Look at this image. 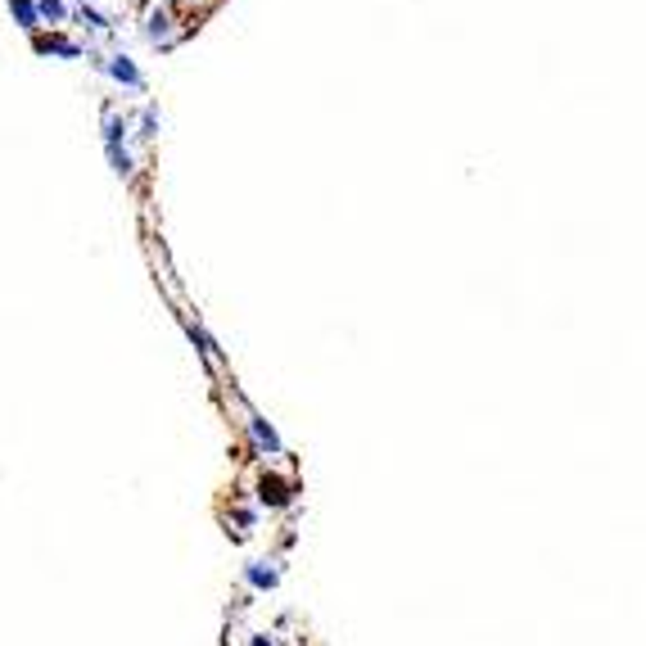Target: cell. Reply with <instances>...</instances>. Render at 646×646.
<instances>
[{
	"mask_svg": "<svg viewBox=\"0 0 646 646\" xmlns=\"http://www.w3.org/2000/svg\"><path fill=\"white\" fill-rule=\"evenodd\" d=\"M104 68H108V73H113V77H118V82H127V86H140V68L131 64L127 54H118V59H108Z\"/></svg>",
	"mask_w": 646,
	"mask_h": 646,
	"instance_id": "6da1fadb",
	"label": "cell"
},
{
	"mask_svg": "<svg viewBox=\"0 0 646 646\" xmlns=\"http://www.w3.org/2000/svg\"><path fill=\"white\" fill-rule=\"evenodd\" d=\"M64 5H59V0H36V19H64Z\"/></svg>",
	"mask_w": 646,
	"mask_h": 646,
	"instance_id": "3957f363",
	"label": "cell"
},
{
	"mask_svg": "<svg viewBox=\"0 0 646 646\" xmlns=\"http://www.w3.org/2000/svg\"><path fill=\"white\" fill-rule=\"evenodd\" d=\"M150 41H168V14H154L150 19Z\"/></svg>",
	"mask_w": 646,
	"mask_h": 646,
	"instance_id": "277c9868",
	"label": "cell"
},
{
	"mask_svg": "<svg viewBox=\"0 0 646 646\" xmlns=\"http://www.w3.org/2000/svg\"><path fill=\"white\" fill-rule=\"evenodd\" d=\"M77 14H82V19H86L91 27H95V32H108V19H104V14H95V10H91V5H82V10H77Z\"/></svg>",
	"mask_w": 646,
	"mask_h": 646,
	"instance_id": "5b68a950",
	"label": "cell"
},
{
	"mask_svg": "<svg viewBox=\"0 0 646 646\" xmlns=\"http://www.w3.org/2000/svg\"><path fill=\"white\" fill-rule=\"evenodd\" d=\"M10 5H14V14H19L23 27H41V19H36V5H27V0H10Z\"/></svg>",
	"mask_w": 646,
	"mask_h": 646,
	"instance_id": "7a4b0ae2",
	"label": "cell"
}]
</instances>
